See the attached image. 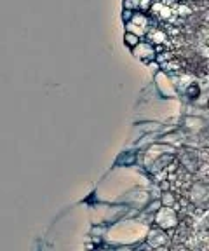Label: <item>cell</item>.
I'll return each instance as SVG.
<instances>
[{"mask_svg":"<svg viewBox=\"0 0 209 251\" xmlns=\"http://www.w3.org/2000/svg\"><path fill=\"white\" fill-rule=\"evenodd\" d=\"M126 42L129 44V46H136V44L139 42V35H134V33L127 31V33H126Z\"/></svg>","mask_w":209,"mask_h":251,"instance_id":"6da1fadb","label":"cell"}]
</instances>
